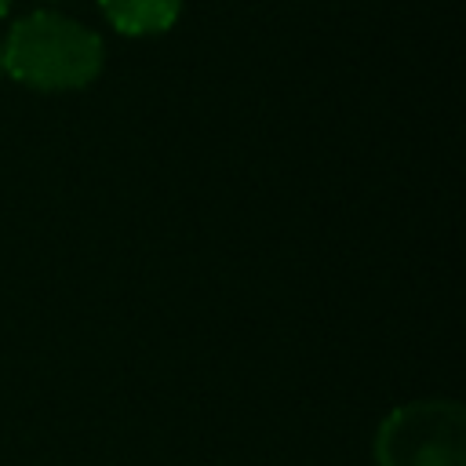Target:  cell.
Masks as SVG:
<instances>
[{
	"instance_id": "1",
	"label": "cell",
	"mask_w": 466,
	"mask_h": 466,
	"mask_svg": "<svg viewBox=\"0 0 466 466\" xmlns=\"http://www.w3.org/2000/svg\"><path fill=\"white\" fill-rule=\"evenodd\" d=\"M102 36L58 11H33L18 18L0 47L4 73L33 91L87 87L102 73Z\"/></svg>"
},
{
	"instance_id": "2",
	"label": "cell",
	"mask_w": 466,
	"mask_h": 466,
	"mask_svg": "<svg viewBox=\"0 0 466 466\" xmlns=\"http://www.w3.org/2000/svg\"><path fill=\"white\" fill-rule=\"evenodd\" d=\"M375 466H466V411L426 397L393 408L375 430Z\"/></svg>"
},
{
	"instance_id": "3",
	"label": "cell",
	"mask_w": 466,
	"mask_h": 466,
	"mask_svg": "<svg viewBox=\"0 0 466 466\" xmlns=\"http://www.w3.org/2000/svg\"><path fill=\"white\" fill-rule=\"evenodd\" d=\"M106 22L124 36H157L178 22L182 0H98Z\"/></svg>"
},
{
	"instance_id": "4",
	"label": "cell",
	"mask_w": 466,
	"mask_h": 466,
	"mask_svg": "<svg viewBox=\"0 0 466 466\" xmlns=\"http://www.w3.org/2000/svg\"><path fill=\"white\" fill-rule=\"evenodd\" d=\"M7 11H11V0H0V18H4Z\"/></svg>"
},
{
	"instance_id": "5",
	"label": "cell",
	"mask_w": 466,
	"mask_h": 466,
	"mask_svg": "<svg viewBox=\"0 0 466 466\" xmlns=\"http://www.w3.org/2000/svg\"><path fill=\"white\" fill-rule=\"evenodd\" d=\"M0 73H4V66H0Z\"/></svg>"
}]
</instances>
